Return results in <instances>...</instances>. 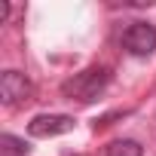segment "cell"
<instances>
[{"instance_id":"cell-2","label":"cell","mask_w":156,"mask_h":156,"mask_svg":"<svg viewBox=\"0 0 156 156\" xmlns=\"http://www.w3.org/2000/svg\"><path fill=\"white\" fill-rule=\"evenodd\" d=\"M122 49L132 55H150L156 49V28L147 22H132L122 31Z\"/></svg>"},{"instance_id":"cell-5","label":"cell","mask_w":156,"mask_h":156,"mask_svg":"<svg viewBox=\"0 0 156 156\" xmlns=\"http://www.w3.org/2000/svg\"><path fill=\"white\" fill-rule=\"evenodd\" d=\"M107 156H144V147H141L138 141L122 138V141H113V144L107 147Z\"/></svg>"},{"instance_id":"cell-6","label":"cell","mask_w":156,"mask_h":156,"mask_svg":"<svg viewBox=\"0 0 156 156\" xmlns=\"http://www.w3.org/2000/svg\"><path fill=\"white\" fill-rule=\"evenodd\" d=\"M0 144H3V150H6V153H19V156H25V153H28V144H25V141H19V138H12V135H3V138H0Z\"/></svg>"},{"instance_id":"cell-3","label":"cell","mask_w":156,"mask_h":156,"mask_svg":"<svg viewBox=\"0 0 156 156\" xmlns=\"http://www.w3.org/2000/svg\"><path fill=\"white\" fill-rule=\"evenodd\" d=\"M31 95H34V86H31V80H28L25 73L6 70L3 76H0V101H3V104L16 107V104L31 101Z\"/></svg>"},{"instance_id":"cell-1","label":"cell","mask_w":156,"mask_h":156,"mask_svg":"<svg viewBox=\"0 0 156 156\" xmlns=\"http://www.w3.org/2000/svg\"><path fill=\"white\" fill-rule=\"evenodd\" d=\"M110 83V70L107 67H86L80 73H73L70 80H64L61 92L70 101H95Z\"/></svg>"},{"instance_id":"cell-7","label":"cell","mask_w":156,"mask_h":156,"mask_svg":"<svg viewBox=\"0 0 156 156\" xmlns=\"http://www.w3.org/2000/svg\"><path fill=\"white\" fill-rule=\"evenodd\" d=\"M9 19V3H0V25Z\"/></svg>"},{"instance_id":"cell-4","label":"cell","mask_w":156,"mask_h":156,"mask_svg":"<svg viewBox=\"0 0 156 156\" xmlns=\"http://www.w3.org/2000/svg\"><path fill=\"white\" fill-rule=\"evenodd\" d=\"M73 129V116L64 113H40L28 122V132L34 138H52V135H67Z\"/></svg>"}]
</instances>
